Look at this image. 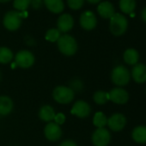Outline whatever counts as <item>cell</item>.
Listing matches in <instances>:
<instances>
[{
  "label": "cell",
  "mask_w": 146,
  "mask_h": 146,
  "mask_svg": "<svg viewBox=\"0 0 146 146\" xmlns=\"http://www.w3.org/2000/svg\"><path fill=\"white\" fill-rule=\"evenodd\" d=\"M57 42L58 50L65 56H72L78 51V43L76 40L69 35H61Z\"/></svg>",
  "instance_id": "1"
},
{
  "label": "cell",
  "mask_w": 146,
  "mask_h": 146,
  "mask_svg": "<svg viewBox=\"0 0 146 146\" xmlns=\"http://www.w3.org/2000/svg\"><path fill=\"white\" fill-rule=\"evenodd\" d=\"M128 21L126 17L119 13H115L110 18V31L115 36H119L125 34L127 29Z\"/></svg>",
  "instance_id": "2"
},
{
  "label": "cell",
  "mask_w": 146,
  "mask_h": 146,
  "mask_svg": "<svg viewBox=\"0 0 146 146\" xmlns=\"http://www.w3.org/2000/svg\"><path fill=\"white\" fill-rule=\"evenodd\" d=\"M130 78L131 75L129 70L123 65H118L112 70L111 79L113 83L117 86H125L130 82Z\"/></svg>",
  "instance_id": "3"
},
{
  "label": "cell",
  "mask_w": 146,
  "mask_h": 146,
  "mask_svg": "<svg viewBox=\"0 0 146 146\" xmlns=\"http://www.w3.org/2000/svg\"><path fill=\"white\" fill-rule=\"evenodd\" d=\"M75 93L73 92L69 87L65 86H58L53 90L52 96L53 99L61 104H68L74 99Z\"/></svg>",
  "instance_id": "4"
},
{
  "label": "cell",
  "mask_w": 146,
  "mask_h": 146,
  "mask_svg": "<svg viewBox=\"0 0 146 146\" xmlns=\"http://www.w3.org/2000/svg\"><path fill=\"white\" fill-rule=\"evenodd\" d=\"M22 24L20 11H9L4 17V26L10 31L17 30Z\"/></svg>",
  "instance_id": "5"
},
{
  "label": "cell",
  "mask_w": 146,
  "mask_h": 146,
  "mask_svg": "<svg viewBox=\"0 0 146 146\" xmlns=\"http://www.w3.org/2000/svg\"><path fill=\"white\" fill-rule=\"evenodd\" d=\"M111 140V134L108 129L97 128L92 135V143L95 146H108Z\"/></svg>",
  "instance_id": "6"
},
{
  "label": "cell",
  "mask_w": 146,
  "mask_h": 146,
  "mask_svg": "<svg viewBox=\"0 0 146 146\" xmlns=\"http://www.w3.org/2000/svg\"><path fill=\"white\" fill-rule=\"evenodd\" d=\"M15 63L17 66H19L21 68H29L35 63V56L29 51H20L17 53L15 57Z\"/></svg>",
  "instance_id": "7"
},
{
  "label": "cell",
  "mask_w": 146,
  "mask_h": 146,
  "mask_svg": "<svg viewBox=\"0 0 146 146\" xmlns=\"http://www.w3.org/2000/svg\"><path fill=\"white\" fill-rule=\"evenodd\" d=\"M90 106L84 101H78L74 103L71 108V114L76 115L78 118L84 119L90 114Z\"/></svg>",
  "instance_id": "8"
},
{
  "label": "cell",
  "mask_w": 146,
  "mask_h": 146,
  "mask_svg": "<svg viewBox=\"0 0 146 146\" xmlns=\"http://www.w3.org/2000/svg\"><path fill=\"white\" fill-rule=\"evenodd\" d=\"M97 20L96 15L90 11H84L80 17V25L85 30H92L96 28Z\"/></svg>",
  "instance_id": "9"
},
{
  "label": "cell",
  "mask_w": 146,
  "mask_h": 146,
  "mask_svg": "<svg viewBox=\"0 0 146 146\" xmlns=\"http://www.w3.org/2000/svg\"><path fill=\"white\" fill-rule=\"evenodd\" d=\"M126 124L125 117L121 113H114L108 119V125L113 131H121Z\"/></svg>",
  "instance_id": "10"
},
{
  "label": "cell",
  "mask_w": 146,
  "mask_h": 146,
  "mask_svg": "<svg viewBox=\"0 0 146 146\" xmlns=\"http://www.w3.org/2000/svg\"><path fill=\"white\" fill-rule=\"evenodd\" d=\"M109 100L116 104H125L129 100V95L122 88H114L109 93Z\"/></svg>",
  "instance_id": "11"
},
{
  "label": "cell",
  "mask_w": 146,
  "mask_h": 146,
  "mask_svg": "<svg viewBox=\"0 0 146 146\" xmlns=\"http://www.w3.org/2000/svg\"><path fill=\"white\" fill-rule=\"evenodd\" d=\"M46 137L50 141H58L62 136V130L56 123H48L44 130Z\"/></svg>",
  "instance_id": "12"
},
{
  "label": "cell",
  "mask_w": 146,
  "mask_h": 146,
  "mask_svg": "<svg viewBox=\"0 0 146 146\" xmlns=\"http://www.w3.org/2000/svg\"><path fill=\"white\" fill-rule=\"evenodd\" d=\"M73 25H74V20L70 14L61 15L57 22L58 29L60 33H66L70 31L72 29Z\"/></svg>",
  "instance_id": "13"
},
{
  "label": "cell",
  "mask_w": 146,
  "mask_h": 146,
  "mask_svg": "<svg viewBox=\"0 0 146 146\" xmlns=\"http://www.w3.org/2000/svg\"><path fill=\"white\" fill-rule=\"evenodd\" d=\"M131 77L137 84L146 82V65L143 64H137L131 70Z\"/></svg>",
  "instance_id": "14"
},
{
  "label": "cell",
  "mask_w": 146,
  "mask_h": 146,
  "mask_svg": "<svg viewBox=\"0 0 146 146\" xmlns=\"http://www.w3.org/2000/svg\"><path fill=\"white\" fill-rule=\"evenodd\" d=\"M97 11L99 15L105 19H110L114 14V7L110 2H102L97 7Z\"/></svg>",
  "instance_id": "15"
},
{
  "label": "cell",
  "mask_w": 146,
  "mask_h": 146,
  "mask_svg": "<svg viewBox=\"0 0 146 146\" xmlns=\"http://www.w3.org/2000/svg\"><path fill=\"white\" fill-rule=\"evenodd\" d=\"M13 109L12 100L6 96H0V115H8Z\"/></svg>",
  "instance_id": "16"
},
{
  "label": "cell",
  "mask_w": 146,
  "mask_h": 146,
  "mask_svg": "<svg viewBox=\"0 0 146 146\" xmlns=\"http://www.w3.org/2000/svg\"><path fill=\"white\" fill-rule=\"evenodd\" d=\"M46 7L52 13H61L64 8L63 0H43Z\"/></svg>",
  "instance_id": "17"
},
{
  "label": "cell",
  "mask_w": 146,
  "mask_h": 146,
  "mask_svg": "<svg viewBox=\"0 0 146 146\" xmlns=\"http://www.w3.org/2000/svg\"><path fill=\"white\" fill-rule=\"evenodd\" d=\"M55 115L56 114H55L54 109L49 105H45V106L41 107L40 111H39L40 119L43 121H46V122H49V121L53 120Z\"/></svg>",
  "instance_id": "18"
},
{
  "label": "cell",
  "mask_w": 146,
  "mask_h": 146,
  "mask_svg": "<svg viewBox=\"0 0 146 146\" xmlns=\"http://www.w3.org/2000/svg\"><path fill=\"white\" fill-rule=\"evenodd\" d=\"M131 137L133 140L139 143H146V126L139 125L133 129Z\"/></svg>",
  "instance_id": "19"
},
{
  "label": "cell",
  "mask_w": 146,
  "mask_h": 146,
  "mask_svg": "<svg viewBox=\"0 0 146 146\" xmlns=\"http://www.w3.org/2000/svg\"><path fill=\"white\" fill-rule=\"evenodd\" d=\"M124 60L126 64H130V65H135L137 64L138 58H139V55L137 50L133 49V48H129L127 50H125V52H124Z\"/></svg>",
  "instance_id": "20"
},
{
  "label": "cell",
  "mask_w": 146,
  "mask_h": 146,
  "mask_svg": "<svg viewBox=\"0 0 146 146\" xmlns=\"http://www.w3.org/2000/svg\"><path fill=\"white\" fill-rule=\"evenodd\" d=\"M136 7V0H119V8L125 14H131Z\"/></svg>",
  "instance_id": "21"
},
{
  "label": "cell",
  "mask_w": 146,
  "mask_h": 146,
  "mask_svg": "<svg viewBox=\"0 0 146 146\" xmlns=\"http://www.w3.org/2000/svg\"><path fill=\"white\" fill-rule=\"evenodd\" d=\"M13 58V52L8 47H0V63L8 64Z\"/></svg>",
  "instance_id": "22"
},
{
  "label": "cell",
  "mask_w": 146,
  "mask_h": 146,
  "mask_svg": "<svg viewBox=\"0 0 146 146\" xmlns=\"http://www.w3.org/2000/svg\"><path fill=\"white\" fill-rule=\"evenodd\" d=\"M93 123L97 128H103L108 125V118L103 113L98 112L94 116Z\"/></svg>",
  "instance_id": "23"
},
{
  "label": "cell",
  "mask_w": 146,
  "mask_h": 146,
  "mask_svg": "<svg viewBox=\"0 0 146 146\" xmlns=\"http://www.w3.org/2000/svg\"><path fill=\"white\" fill-rule=\"evenodd\" d=\"M94 101L98 105H104L109 101V95L108 92L99 90L94 94Z\"/></svg>",
  "instance_id": "24"
},
{
  "label": "cell",
  "mask_w": 146,
  "mask_h": 146,
  "mask_svg": "<svg viewBox=\"0 0 146 146\" xmlns=\"http://www.w3.org/2000/svg\"><path fill=\"white\" fill-rule=\"evenodd\" d=\"M31 4V0H14L13 6L19 11H26Z\"/></svg>",
  "instance_id": "25"
},
{
  "label": "cell",
  "mask_w": 146,
  "mask_h": 146,
  "mask_svg": "<svg viewBox=\"0 0 146 146\" xmlns=\"http://www.w3.org/2000/svg\"><path fill=\"white\" fill-rule=\"evenodd\" d=\"M60 32L58 29H51L46 33V39L51 42H56L60 37Z\"/></svg>",
  "instance_id": "26"
},
{
  "label": "cell",
  "mask_w": 146,
  "mask_h": 146,
  "mask_svg": "<svg viewBox=\"0 0 146 146\" xmlns=\"http://www.w3.org/2000/svg\"><path fill=\"white\" fill-rule=\"evenodd\" d=\"M69 85H70L69 88L74 93L75 92H80L84 89V84L79 79H74V80L70 81Z\"/></svg>",
  "instance_id": "27"
},
{
  "label": "cell",
  "mask_w": 146,
  "mask_h": 146,
  "mask_svg": "<svg viewBox=\"0 0 146 146\" xmlns=\"http://www.w3.org/2000/svg\"><path fill=\"white\" fill-rule=\"evenodd\" d=\"M68 6L71 10H79L83 7L84 4V0H67Z\"/></svg>",
  "instance_id": "28"
},
{
  "label": "cell",
  "mask_w": 146,
  "mask_h": 146,
  "mask_svg": "<svg viewBox=\"0 0 146 146\" xmlns=\"http://www.w3.org/2000/svg\"><path fill=\"white\" fill-rule=\"evenodd\" d=\"M54 120H55V123L58 124V125H63L65 121V116L64 113H58L55 115L54 117Z\"/></svg>",
  "instance_id": "29"
},
{
  "label": "cell",
  "mask_w": 146,
  "mask_h": 146,
  "mask_svg": "<svg viewBox=\"0 0 146 146\" xmlns=\"http://www.w3.org/2000/svg\"><path fill=\"white\" fill-rule=\"evenodd\" d=\"M30 5L35 10H39L42 6V0H31Z\"/></svg>",
  "instance_id": "30"
},
{
  "label": "cell",
  "mask_w": 146,
  "mask_h": 146,
  "mask_svg": "<svg viewBox=\"0 0 146 146\" xmlns=\"http://www.w3.org/2000/svg\"><path fill=\"white\" fill-rule=\"evenodd\" d=\"M59 146H78L77 143L72 140H65L60 143Z\"/></svg>",
  "instance_id": "31"
},
{
  "label": "cell",
  "mask_w": 146,
  "mask_h": 146,
  "mask_svg": "<svg viewBox=\"0 0 146 146\" xmlns=\"http://www.w3.org/2000/svg\"><path fill=\"white\" fill-rule=\"evenodd\" d=\"M26 42H27V44H28V45H29V46H34V45L35 44V40H34L33 38H31V37H27V39H26Z\"/></svg>",
  "instance_id": "32"
},
{
  "label": "cell",
  "mask_w": 146,
  "mask_h": 146,
  "mask_svg": "<svg viewBox=\"0 0 146 146\" xmlns=\"http://www.w3.org/2000/svg\"><path fill=\"white\" fill-rule=\"evenodd\" d=\"M141 17L143 19V21L144 23H146V8H144L143 11H142V13H141Z\"/></svg>",
  "instance_id": "33"
},
{
  "label": "cell",
  "mask_w": 146,
  "mask_h": 146,
  "mask_svg": "<svg viewBox=\"0 0 146 146\" xmlns=\"http://www.w3.org/2000/svg\"><path fill=\"white\" fill-rule=\"evenodd\" d=\"M87 1L90 4H97L101 1V0H87Z\"/></svg>",
  "instance_id": "34"
},
{
  "label": "cell",
  "mask_w": 146,
  "mask_h": 146,
  "mask_svg": "<svg viewBox=\"0 0 146 146\" xmlns=\"http://www.w3.org/2000/svg\"><path fill=\"white\" fill-rule=\"evenodd\" d=\"M9 1H11V0H0V3H7Z\"/></svg>",
  "instance_id": "35"
},
{
  "label": "cell",
  "mask_w": 146,
  "mask_h": 146,
  "mask_svg": "<svg viewBox=\"0 0 146 146\" xmlns=\"http://www.w3.org/2000/svg\"><path fill=\"white\" fill-rule=\"evenodd\" d=\"M16 66H17V64H16V63H13V64H11V67H12V68H15Z\"/></svg>",
  "instance_id": "36"
},
{
  "label": "cell",
  "mask_w": 146,
  "mask_h": 146,
  "mask_svg": "<svg viewBox=\"0 0 146 146\" xmlns=\"http://www.w3.org/2000/svg\"><path fill=\"white\" fill-rule=\"evenodd\" d=\"M0 79H1V74H0Z\"/></svg>",
  "instance_id": "37"
}]
</instances>
